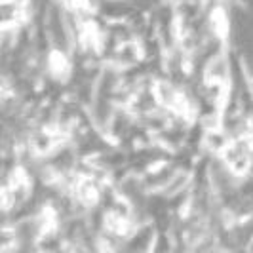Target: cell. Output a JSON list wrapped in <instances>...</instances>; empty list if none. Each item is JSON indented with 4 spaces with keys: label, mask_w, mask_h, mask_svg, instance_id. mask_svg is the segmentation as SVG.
<instances>
[{
    "label": "cell",
    "mask_w": 253,
    "mask_h": 253,
    "mask_svg": "<svg viewBox=\"0 0 253 253\" xmlns=\"http://www.w3.org/2000/svg\"><path fill=\"white\" fill-rule=\"evenodd\" d=\"M250 91H252V95H253V80H252V86H250Z\"/></svg>",
    "instance_id": "obj_1"
}]
</instances>
